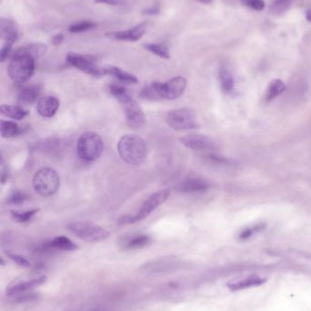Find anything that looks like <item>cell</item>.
<instances>
[{
	"instance_id": "cell-1",
	"label": "cell",
	"mask_w": 311,
	"mask_h": 311,
	"mask_svg": "<svg viewBox=\"0 0 311 311\" xmlns=\"http://www.w3.org/2000/svg\"><path fill=\"white\" fill-rule=\"evenodd\" d=\"M117 149L120 157L129 165L136 166L143 162L147 156L145 142L140 136L127 134L119 140Z\"/></svg>"
},
{
	"instance_id": "cell-2",
	"label": "cell",
	"mask_w": 311,
	"mask_h": 311,
	"mask_svg": "<svg viewBox=\"0 0 311 311\" xmlns=\"http://www.w3.org/2000/svg\"><path fill=\"white\" fill-rule=\"evenodd\" d=\"M110 91L122 104L129 125L134 129L142 127L145 123V116L143 111L137 101L129 95L126 89L118 85H111Z\"/></svg>"
},
{
	"instance_id": "cell-3",
	"label": "cell",
	"mask_w": 311,
	"mask_h": 311,
	"mask_svg": "<svg viewBox=\"0 0 311 311\" xmlns=\"http://www.w3.org/2000/svg\"><path fill=\"white\" fill-rule=\"evenodd\" d=\"M67 230L86 242L95 243L107 240L111 233L102 226L90 221H75L67 226Z\"/></svg>"
},
{
	"instance_id": "cell-4",
	"label": "cell",
	"mask_w": 311,
	"mask_h": 311,
	"mask_svg": "<svg viewBox=\"0 0 311 311\" xmlns=\"http://www.w3.org/2000/svg\"><path fill=\"white\" fill-rule=\"evenodd\" d=\"M104 142L100 135L88 131L84 132L78 139L77 152L79 157L85 161H95L102 156Z\"/></svg>"
},
{
	"instance_id": "cell-5",
	"label": "cell",
	"mask_w": 311,
	"mask_h": 311,
	"mask_svg": "<svg viewBox=\"0 0 311 311\" xmlns=\"http://www.w3.org/2000/svg\"><path fill=\"white\" fill-rule=\"evenodd\" d=\"M170 195L171 189L169 188H165L159 191L154 192L146 199L145 202L140 209V211H138L136 214L132 216H123L122 218H121L118 221L119 225L132 224V223H135V222L145 219L146 217L150 215L152 211H156L158 206L164 204L168 199Z\"/></svg>"
},
{
	"instance_id": "cell-6",
	"label": "cell",
	"mask_w": 311,
	"mask_h": 311,
	"mask_svg": "<svg viewBox=\"0 0 311 311\" xmlns=\"http://www.w3.org/2000/svg\"><path fill=\"white\" fill-rule=\"evenodd\" d=\"M36 59L29 55L14 53L8 67L10 78L16 83H24L33 76Z\"/></svg>"
},
{
	"instance_id": "cell-7",
	"label": "cell",
	"mask_w": 311,
	"mask_h": 311,
	"mask_svg": "<svg viewBox=\"0 0 311 311\" xmlns=\"http://www.w3.org/2000/svg\"><path fill=\"white\" fill-rule=\"evenodd\" d=\"M60 178L58 172L51 168L39 169L33 177L32 185L35 191L42 196H50L58 191Z\"/></svg>"
},
{
	"instance_id": "cell-8",
	"label": "cell",
	"mask_w": 311,
	"mask_h": 311,
	"mask_svg": "<svg viewBox=\"0 0 311 311\" xmlns=\"http://www.w3.org/2000/svg\"><path fill=\"white\" fill-rule=\"evenodd\" d=\"M166 121L173 130L177 131L194 130L198 128L196 113L189 108L170 111L166 117Z\"/></svg>"
},
{
	"instance_id": "cell-9",
	"label": "cell",
	"mask_w": 311,
	"mask_h": 311,
	"mask_svg": "<svg viewBox=\"0 0 311 311\" xmlns=\"http://www.w3.org/2000/svg\"><path fill=\"white\" fill-rule=\"evenodd\" d=\"M180 260L175 256H165L148 260L142 264L140 270L147 274H164L179 268Z\"/></svg>"
},
{
	"instance_id": "cell-10",
	"label": "cell",
	"mask_w": 311,
	"mask_h": 311,
	"mask_svg": "<svg viewBox=\"0 0 311 311\" xmlns=\"http://www.w3.org/2000/svg\"><path fill=\"white\" fill-rule=\"evenodd\" d=\"M156 88L160 95L161 98H165L168 100H174L180 97L186 88L187 81L184 77H175L171 78L170 80L162 83L154 81Z\"/></svg>"
},
{
	"instance_id": "cell-11",
	"label": "cell",
	"mask_w": 311,
	"mask_h": 311,
	"mask_svg": "<svg viewBox=\"0 0 311 311\" xmlns=\"http://www.w3.org/2000/svg\"><path fill=\"white\" fill-rule=\"evenodd\" d=\"M67 61L72 67L78 68L79 70L92 75L94 77H102L106 75L104 67H100L94 60L87 56H83L78 53L69 52L67 55Z\"/></svg>"
},
{
	"instance_id": "cell-12",
	"label": "cell",
	"mask_w": 311,
	"mask_h": 311,
	"mask_svg": "<svg viewBox=\"0 0 311 311\" xmlns=\"http://www.w3.org/2000/svg\"><path fill=\"white\" fill-rule=\"evenodd\" d=\"M181 143L193 150L203 151L215 149V143L210 137L200 134H189L180 139Z\"/></svg>"
},
{
	"instance_id": "cell-13",
	"label": "cell",
	"mask_w": 311,
	"mask_h": 311,
	"mask_svg": "<svg viewBox=\"0 0 311 311\" xmlns=\"http://www.w3.org/2000/svg\"><path fill=\"white\" fill-rule=\"evenodd\" d=\"M147 29V23L143 22L138 24L128 29V30H121V31H111L105 34L109 39L118 41H128V42H136L142 38L143 34L145 33Z\"/></svg>"
},
{
	"instance_id": "cell-14",
	"label": "cell",
	"mask_w": 311,
	"mask_h": 311,
	"mask_svg": "<svg viewBox=\"0 0 311 311\" xmlns=\"http://www.w3.org/2000/svg\"><path fill=\"white\" fill-rule=\"evenodd\" d=\"M46 280H47V278L44 277V276H41V277H39V278L22 280V281L17 282L14 285L10 286L7 289V294L10 297H15V296L20 295V294L27 293L28 291H30V290H32V289L37 288L39 286L43 285L44 283L46 282Z\"/></svg>"
},
{
	"instance_id": "cell-15",
	"label": "cell",
	"mask_w": 311,
	"mask_h": 311,
	"mask_svg": "<svg viewBox=\"0 0 311 311\" xmlns=\"http://www.w3.org/2000/svg\"><path fill=\"white\" fill-rule=\"evenodd\" d=\"M210 184L201 177H188L178 185V190L184 193H202L209 189Z\"/></svg>"
},
{
	"instance_id": "cell-16",
	"label": "cell",
	"mask_w": 311,
	"mask_h": 311,
	"mask_svg": "<svg viewBox=\"0 0 311 311\" xmlns=\"http://www.w3.org/2000/svg\"><path fill=\"white\" fill-rule=\"evenodd\" d=\"M266 278L259 276H249L247 278L235 279L227 283V287L231 291H241L251 287H258L266 283Z\"/></svg>"
},
{
	"instance_id": "cell-17",
	"label": "cell",
	"mask_w": 311,
	"mask_h": 311,
	"mask_svg": "<svg viewBox=\"0 0 311 311\" xmlns=\"http://www.w3.org/2000/svg\"><path fill=\"white\" fill-rule=\"evenodd\" d=\"M59 100L52 96H44L39 98L37 105V110L43 118H52L58 111Z\"/></svg>"
},
{
	"instance_id": "cell-18",
	"label": "cell",
	"mask_w": 311,
	"mask_h": 311,
	"mask_svg": "<svg viewBox=\"0 0 311 311\" xmlns=\"http://www.w3.org/2000/svg\"><path fill=\"white\" fill-rule=\"evenodd\" d=\"M18 37L19 31L14 21L4 19L0 20V38L3 40V43L14 45Z\"/></svg>"
},
{
	"instance_id": "cell-19",
	"label": "cell",
	"mask_w": 311,
	"mask_h": 311,
	"mask_svg": "<svg viewBox=\"0 0 311 311\" xmlns=\"http://www.w3.org/2000/svg\"><path fill=\"white\" fill-rule=\"evenodd\" d=\"M40 94H41V86L39 85L25 86L20 91L18 99L20 104L31 105L39 99Z\"/></svg>"
},
{
	"instance_id": "cell-20",
	"label": "cell",
	"mask_w": 311,
	"mask_h": 311,
	"mask_svg": "<svg viewBox=\"0 0 311 311\" xmlns=\"http://www.w3.org/2000/svg\"><path fill=\"white\" fill-rule=\"evenodd\" d=\"M151 239L149 235H132L122 240V245L124 249H139L145 248L151 244Z\"/></svg>"
},
{
	"instance_id": "cell-21",
	"label": "cell",
	"mask_w": 311,
	"mask_h": 311,
	"mask_svg": "<svg viewBox=\"0 0 311 311\" xmlns=\"http://www.w3.org/2000/svg\"><path fill=\"white\" fill-rule=\"evenodd\" d=\"M48 50V47L42 43H31L25 45L23 47L17 48L15 50L16 54H24L38 59L44 56Z\"/></svg>"
},
{
	"instance_id": "cell-22",
	"label": "cell",
	"mask_w": 311,
	"mask_h": 311,
	"mask_svg": "<svg viewBox=\"0 0 311 311\" xmlns=\"http://www.w3.org/2000/svg\"><path fill=\"white\" fill-rule=\"evenodd\" d=\"M104 71H105V74L111 75L122 83H125V84H136V83H138V78L134 75H132L129 72L122 70V68H120V67H114V66H107V67H104Z\"/></svg>"
},
{
	"instance_id": "cell-23",
	"label": "cell",
	"mask_w": 311,
	"mask_h": 311,
	"mask_svg": "<svg viewBox=\"0 0 311 311\" xmlns=\"http://www.w3.org/2000/svg\"><path fill=\"white\" fill-rule=\"evenodd\" d=\"M36 148H38L39 151H41L42 153L54 155L59 153V151L62 149V142L60 141V139L51 138L39 141V143L37 144Z\"/></svg>"
},
{
	"instance_id": "cell-24",
	"label": "cell",
	"mask_w": 311,
	"mask_h": 311,
	"mask_svg": "<svg viewBox=\"0 0 311 311\" xmlns=\"http://www.w3.org/2000/svg\"><path fill=\"white\" fill-rule=\"evenodd\" d=\"M46 247L51 248V249L64 250V251H74L78 249L77 245L69 240L68 238L64 237V236L54 238L53 240H50L49 243L46 245Z\"/></svg>"
},
{
	"instance_id": "cell-25",
	"label": "cell",
	"mask_w": 311,
	"mask_h": 311,
	"mask_svg": "<svg viewBox=\"0 0 311 311\" xmlns=\"http://www.w3.org/2000/svg\"><path fill=\"white\" fill-rule=\"evenodd\" d=\"M0 112L1 115L16 120H23L29 114V112L20 106L5 105V104L0 107Z\"/></svg>"
},
{
	"instance_id": "cell-26",
	"label": "cell",
	"mask_w": 311,
	"mask_h": 311,
	"mask_svg": "<svg viewBox=\"0 0 311 311\" xmlns=\"http://www.w3.org/2000/svg\"><path fill=\"white\" fill-rule=\"evenodd\" d=\"M219 81L221 89L224 94H229L234 90L235 80L231 72L225 67H222L219 70Z\"/></svg>"
},
{
	"instance_id": "cell-27",
	"label": "cell",
	"mask_w": 311,
	"mask_h": 311,
	"mask_svg": "<svg viewBox=\"0 0 311 311\" xmlns=\"http://www.w3.org/2000/svg\"><path fill=\"white\" fill-rule=\"evenodd\" d=\"M285 90H286V84L282 80H280V79L272 80L267 88L265 99L268 102L273 100L274 98L282 95Z\"/></svg>"
},
{
	"instance_id": "cell-28",
	"label": "cell",
	"mask_w": 311,
	"mask_h": 311,
	"mask_svg": "<svg viewBox=\"0 0 311 311\" xmlns=\"http://www.w3.org/2000/svg\"><path fill=\"white\" fill-rule=\"evenodd\" d=\"M0 132L4 139H10L19 134L20 132V127L14 121L2 120L0 124Z\"/></svg>"
},
{
	"instance_id": "cell-29",
	"label": "cell",
	"mask_w": 311,
	"mask_h": 311,
	"mask_svg": "<svg viewBox=\"0 0 311 311\" xmlns=\"http://www.w3.org/2000/svg\"><path fill=\"white\" fill-rule=\"evenodd\" d=\"M143 48L159 58H165V59L170 58L169 49L165 44L147 43L143 45Z\"/></svg>"
},
{
	"instance_id": "cell-30",
	"label": "cell",
	"mask_w": 311,
	"mask_h": 311,
	"mask_svg": "<svg viewBox=\"0 0 311 311\" xmlns=\"http://www.w3.org/2000/svg\"><path fill=\"white\" fill-rule=\"evenodd\" d=\"M266 229V224L264 223H258L253 226L248 227L244 229L239 235V240L240 241H246L249 239H251L255 235L262 232L263 230Z\"/></svg>"
},
{
	"instance_id": "cell-31",
	"label": "cell",
	"mask_w": 311,
	"mask_h": 311,
	"mask_svg": "<svg viewBox=\"0 0 311 311\" xmlns=\"http://www.w3.org/2000/svg\"><path fill=\"white\" fill-rule=\"evenodd\" d=\"M97 25L93 21H82V22H77L75 24L70 25L68 28V31L70 33H83L91 29H95Z\"/></svg>"
},
{
	"instance_id": "cell-32",
	"label": "cell",
	"mask_w": 311,
	"mask_h": 311,
	"mask_svg": "<svg viewBox=\"0 0 311 311\" xmlns=\"http://www.w3.org/2000/svg\"><path fill=\"white\" fill-rule=\"evenodd\" d=\"M39 210H31V211H23V212H19V211H11V216L12 219L16 222L19 223H26L28 221H30L33 217H34Z\"/></svg>"
},
{
	"instance_id": "cell-33",
	"label": "cell",
	"mask_w": 311,
	"mask_h": 311,
	"mask_svg": "<svg viewBox=\"0 0 311 311\" xmlns=\"http://www.w3.org/2000/svg\"><path fill=\"white\" fill-rule=\"evenodd\" d=\"M140 95L143 99H146V100L156 101L161 98L160 95H159L158 90H157L153 82L151 83V85L144 86L141 89Z\"/></svg>"
},
{
	"instance_id": "cell-34",
	"label": "cell",
	"mask_w": 311,
	"mask_h": 311,
	"mask_svg": "<svg viewBox=\"0 0 311 311\" xmlns=\"http://www.w3.org/2000/svg\"><path fill=\"white\" fill-rule=\"evenodd\" d=\"M28 196L22 191H13L12 194L7 199V203L9 205H20L27 200Z\"/></svg>"
},
{
	"instance_id": "cell-35",
	"label": "cell",
	"mask_w": 311,
	"mask_h": 311,
	"mask_svg": "<svg viewBox=\"0 0 311 311\" xmlns=\"http://www.w3.org/2000/svg\"><path fill=\"white\" fill-rule=\"evenodd\" d=\"M8 256L12 261H14L15 263L18 264L20 267H23V268H29L30 267V263H29V260L20 256L19 254L14 253H8Z\"/></svg>"
},
{
	"instance_id": "cell-36",
	"label": "cell",
	"mask_w": 311,
	"mask_h": 311,
	"mask_svg": "<svg viewBox=\"0 0 311 311\" xmlns=\"http://www.w3.org/2000/svg\"><path fill=\"white\" fill-rule=\"evenodd\" d=\"M244 5L257 11H261L265 9V2L263 0H241Z\"/></svg>"
},
{
	"instance_id": "cell-37",
	"label": "cell",
	"mask_w": 311,
	"mask_h": 311,
	"mask_svg": "<svg viewBox=\"0 0 311 311\" xmlns=\"http://www.w3.org/2000/svg\"><path fill=\"white\" fill-rule=\"evenodd\" d=\"M290 1L291 0H277L271 7V10L274 12H277V13L283 12L284 10H287L288 8V6L290 4Z\"/></svg>"
},
{
	"instance_id": "cell-38",
	"label": "cell",
	"mask_w": 311,
	"mask_h": 311,
	"mask_svg": "<svg viewBox=\"0 0 311 311\" xmlns=\"http://www.w3.org/2000/svg\"><path fill=\"white\" fill-rule=\"evenodd\" d=\"M13 45L12 44L3 43L1 47V51H0V60L1 62H4L8 57L10 56L11 49H12Z\"/></svg>"
},
{
	"instance_id": "cell-39",
	"label": "cell",
	"mask_w": 311,
	"mask_h": 311,
	"mask_svg": "<svg viewBox=\"0 0 311 311\" xmlns=\"http://www.w3.org/2000/svg\"><path fill=\"white\" fill-rule=\"evenodd\" d=\"M94 3L108 6H119L122 4L121 0H94Z\"/></svg>"
},
{
	"instance_id": "cell-40",
	"label": "cell",
	"mask_w": 311,
	"mask_h": 311,
	"mask_svg": "<svg viewBox=\"0 0 311 311\" xmlns=\"http://www.w3.org/2000/svg\"><path fill=\"white\" fill-rule=\"evenodd\" d=\"M64 35L63 34H57L52 37L51 39V42L53 44L54 46H58L60 44L63 42Z\"/></svg>"
},
{
	"instance_id": "cell-41",
	"label": "cell",
	"mask_w": 311,
	"mask_h": 311,
	"mask_svg": "<svg viewBox=\"0 0 311 311\" xmlns=\"http://www.w3.org/2000/svg\"><path fill=\"white\" fill-rule=\"evenodd\" d=\"M143 13L146 15H156L159 13V9L158 7H150L148 9H146L143 11Z\"/></svg>"
},
{
	"instance_id": "cell-42",
	"label": "cell",
	"mask_w": 311,
	"mask_h": 311,
	"mask_svg": "<svg viewBox=\"0 0 311 311\" xmlns=\"http://www.w3.org/2000/svg\"><path fill=\"white\" fill-rule=\"evenodd\" d=\"M10 174L8 168H2V172H1V183L5 184V182L9 179Z\"/></svg>"
},
{
	"instance_id": "cell-43",
	"label": "cell",
	"mask_w": 311,
	"mask_h": 311,
	"mask_svg": "<svg viewBox=\"0 0 311 311\" xmlns=\"http://www.w3.org/2000/svg\"><path fill=\"white\" fill-rule=\"evenodd\" d=\"M306 19L307 21L311 22V10H308L306 12Z\"/></svg>"
},
{
	"instance_id": "cell-44",
	"label": "cell",
	"mask_w": 311,
	"mask_h": 311,
	"mask_svg": "<svg viewBox=\"0 0 311 311\" xmlns=\"http://www.w3.org/2000/svg\"><path fill=\"white\" fill-rule=\"evenodd\" d=\"M196 1H198L200 3H203V4H210V3H212L213 0H196Z\"/></svg>"
}]
</instances>
